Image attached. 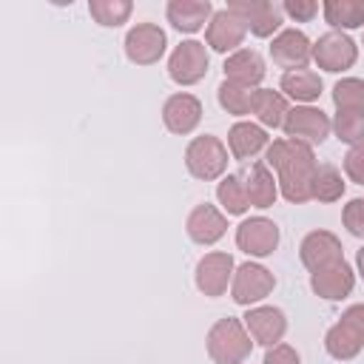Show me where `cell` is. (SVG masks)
<instances>
[{
    "label": "cell",
    "instance_id": "21",
    "mask_svg": "<svg viewBox=\"0 0 364 364\" xmlns=\"http://www.w3.org/2000/svg\"><path fill=\"white\" fill-rule=\"evenodd\" d=\"M165 14L176 31L196 34L199 28H208L213 17V3L210 0H171L165 6Z\"/></svg>",
    "mask_w": 364,
    "mask_h": 364
},
{
    "label": "cell",
    "instance_id": "32",
    "mask_svg": "<svg viewBox=\"0 0 364 364\" xmlns=\"http://www.w3.org/2000/svg\"><path fill=\"white\" fill-rule=\"evenodd\" d=\"M333 105L338 108H361L364 111V80L358 77H341L333 85Z\"/></svg>",
    "mask_w": 364,
    "mask_h": 364
},
{
    "label": "cell",
    "instance_id": "14",
    "mask_svg": "<svg viewBox=\"0 0 364 364\" xmlns=\"http://www.w3.org/2000/svg\"><path fill=\"white\" fill-rule=\"evenodd\" d=\"M270 60L284 71L307 68L313 60V43L301 28H282L270 40Z\"/></svg>",
    "mask_w": 364,
    "mask_h": 364
},
{
    "label": "cell",
    "instance_id": "11",
    "mask_svg": "<svg viewBox=\"0 0 364 364\" xmlns=\"http://www.w3.org/2000/svg\"><path fill=\"white\" fill-rule=\"evenodd\" d=\"M168 37L156 23H136L125 34V57L134 65H154L162 60Z\"/></svg>",
    "mask_w": 364,
    "mask_h": 364
},
{
    "label": "cell",
    "instance_id": "34",
    "mask_svg": "<svg viewBox=\"0 0 364 364\" xmlns=\"http://www.w3.org/2000/svg\"><path fill=\"white\" fill-rule=\"evenodd\" d=\"M282 11L290 20H296V23H310L318 14V3L316 0H284L282 3Z\"/></svg>",
    "mask_w": 364,
    "mask_h": 364
},
{
    "label": "cell",
    "instance_id": "18",
    "mask_svg": "<svg viewBox=\"0 0 364 364\" xmlns=\"http://www.w3.org/2000/svg\"><path fill=\"white\" fill-rule=\"evenodd\" d=\"M228 230V216L216 208V205H208V202H199L188 219H185V233L191 242L202 245V247H210L216 245Z\"/></svg>",
    "mask_w": 364,
    "mask_h": 364
},
{
    "label": "cell",
    "instance_id": "17",
    "mask_svg": "<svg viewBox=\"0 0 364 364\" xmlns=\"http://www.w3.org/2000/svg\"><path fill=\"white\" fill-rule=\"evenodd\" d=\"M162 122L176 136L193 134L199 128V122H202V102H199V97H193L188 91L171 94L165 100V105H162Z\"/></svg>",
    "mask_w": 364,
    "mask_h": 364
},
{
    "label": "cell",
    "instance_id": "6",
    "mask_svg": "<svg viewBox=\"0 0 364 364\" xmlns=\"http://www.w3.org/2000/svg\"><path fill=\"white\" fill-rule=\"evenodd\" d=\"M276 287V276L259 264V262H245L236 267L233 282H230V299L242 307H256L259 301H264Z\"/></svg>",
    "mask_w": 364,
    "mask_h": 364
},
{
    "label": "cell",
    "instance_id": "4",
    "mask_svg": "<svg viewBox=\"0 0 364 364\" xmlns=\"http://www.w3.org/2000/svg\"><path fill=\"white\" fill-rule=\"evenodd\" d=\"M185 168L193 179L202 182L222 179L228 171V145L213 134L193 136L185 148Z\"/></svg>",
    "mask_w": 364,
    "mask_h": 364
},
{
    "label": "cell",
    "instance_id": "27",
    "mask_svg": "<svg viewBox=\"0 0 364 364\" xmlns=\"http://www.w3.org/2000/svg\"><path fill=\"white\" fill-rule=\"evenodd\" d=\"M216 199H219V205H222V210H225L228 216H242V213L250 208L247 193H245V182H242L239 173H228V176L219 179V185H216Z\"/></svg>",
    "mask_w": 364,
    "mask_h": 364
},
{
    "label": "cell",
    "instance_id": "10",
    "mask_svg": "<svg viewBox=\"0 0 364 364\" xmlns=\"http://www.w3.org/2000/svg\"><path fill=\"white\" fill-rule=\"evenodd\" d=\"M228 9L247 26L253 37H276L282 31V3L273 0H230Z\"/></svg>",
    "mask_w": 364,
    "mask_h": 364
},
{
    "label": "cell",
    "instance_id": "1",
    "mask_svg": "<svg viewBox=\"0 0 364 364\" xmlns=\"http://www.w3.org/2000/svg\"><path fill=\"white\" fill-rule=\"evenodd\" d=\"M264 165L276 171L279 193L290 205H304L313 199V176L318 171L313 145L299 139H273L264 154Z\"/></svg>",
    "mask_w": 364,
    "mask_h": 364
},
{
    "label": "cell",
    "instance_id": "13",
    "mask_svg": "<svg viewBox=\"0 0 364 364\" xmlns=\"http://www.w3.org/2000/svg\"><path fill=\"white\" fill-rule=\"evenodd\" d=\"M250 338L262 347H276L282 344L284 333H287V316L282 307H273V304H256V307H247V313L242 316Z\"/></svg>",
    "mask_w": 364,
    "mask_h": 364
},
{
    "label": "cell",
    "instance_id": "3",
    "mask_svg": "<svg viewBox=\"0 0 364 364\" xmlns=\"http://www.w3.org/2000/svg\"><path fill=\"white\" fill-rule=\"evenodd\" d=\"M324 350L336 361H350L364 350V304H350L324 333Z\"/></svg>",
    "mask_w": 364,
    "mask_h": 364
},
{
    "label": "cell",
    "instance_id": "12",
    "mask_svg": "<svg viewBox=\"0 0 364 364\" xmlns=\"http://www.w3.org/2000/svg\"><path fill=\"white\" fill-rule=\"evenodd\" d=\"M236 247L253 259H264L279 247V225L267 216H250L236 228Z\"/></svg>",
    "mask_w": 364,
    "mask_h": 364
},
{
    "label": "cell",
    "instance_id": "16",
    "mask_svg": "<svg viewBox=\"0 0 364 364\" xmlns=\"http://www.w3.org/2000/svg\"><path fill=\"white\" fill-rule=\"evenodd\" d=\"M299 259L310 273L324 270V267H330V264L344 259L341 239L336 233H330V230H310L299 245Z\"/></svg>",
    "mask_w": 364,
    "mask_h": 364
},
{
    "label": "cell",
    "instance_id": "30",
    "mask_svg": "<svg viewBox=\"0 0 364 364\" xmlns=\"http://www.w3.org/2000/svg\"><path fill=\"white\" fill-rule=\"evenodd\" d=\"M347 182L341 179V171L336 165H318L313 176V199L318 202H338L344 196Z\"/></svg>",
    "mask_w": 364,
    "mask_h": 364
},
{
    "label": "cell",
    "instance_id": "23",
    "mask_svg": "<svg viewBox=\"0 0 364 364\" xmlns=\"http://www.w3.org/2000/svg\"><path fill=\"white\" fill-rule=\"evenodd\" d=\"M242 182H245V193H247V202L250 208H273L276 196H279V182L273 176V171L264 165V162H253L250 168H245V173H239Z\"/></svg>",
    "mask_w": 364,
    "mask_h": 364
},
{
    "label": "cell",
    "instance_id": "9",
    "mask_svg": "<svg viewBox=\"0 0 364 364\" xmlns=\"http://www.w3.org/2000/svg\"><path fill=\"white\" fill-rule=\"evenodd\" d=\"M233 273H236L233 256L225 253V250H210V253H205V256L196 262L193 282H196V290H199L202 296L219 299V296H225L228 284L233 282Z\"/></svg>",
    "mask_w": 364,
    "mask_h": 364
},
{
    "label": "cell",
    "instance_id": "20",
    "mask_svg": "<svg viewBox=\"0 0 364 364\" xmlns=\"http://www.w3.org/2000/svg\"><path fill=\"white\" fill-rule=\"evenodd\" d=\"M222 71H225V80L228 82H236L242 88H259V82L267 74V65H264V60H262L259 51L239 48V51H233V54L225 57Z\"/></svg>",
    "mask_w": 364,
    "mask_h": 364
},
{
    "label": "cell",
    "instance_id": "24",
    "mask_svg": "<svg viewBox=\"0 0 364 364\" xmlns=\"http://www.w3.org/2000/svg\"><path fill=\"white\" fill-rule=\"evenodd\" d=\"M279 91L284 97H290L296 105H310L321 97L324 82L313 68H296V71H284L279 80Z\"/></svg>",
    "mask_w": 364,
    "mask_h": 364
},
{
    "label": "cell",
    "instance_id": "7",
    "mask_svg": "<svg viewBox=\"0 0 364 364\" xmlns=\"http://www.w3.org/2000/svg\"><path fill=\"white\" fill-rule=\"evenodd\" d=\"M282 131H284L287 139H299V142H307V145H321L333 131V119L316 105H293L284 117Z\"/></svg>",
    "mask_w": 364,
    "mask_h": 364
},
{
    "label": "cell",
    "instance_id": "33",
    "mask_svg": "<svg viewBox=\"0 0 364 364\" xmlns=\"http://www.w3.org/2000/svg\"><path fill=\"white\" fill-rule=\"evenodd\" d=\"M341 222L350 236L364 239V196H355L341 208Z\"/></svg>",
    "mask_w": 364,
    "mask_h": 364
},
{
    "label": "cell",
    "instance_id": "2",
    "mask_svg": "<svg viewBox=\"0 0 364 364\" xmlns=\"http://www.w3.org/2000/svg\"><path fill=\"white\" fill-rule=\"evenodd\" d=\"M253 338L242 318H216L205 336V350L213 364H245L253 353Z\"/></svg>",
    "mask_w": 364,
    "mask_h": 364
},
{
    "label": "cell",
    "instance_id": "28",
    "mask_svg": "<svg viewBox=\"0 0 364 364\" xmlns=\"http://www.w3.org/2000/svg\"><path fill=\"white\" fill-rule=\"evenodd\" d=\"M333 134L353 145H364V111L361 108H338L333 117Z\"/></svg>",
    "mask_w": 364,
    "mask_h": 364
},
{
    "label": "cell",
    "instance_id": "22",
    "mask_svg": "<svg viewBox=\"0 0 364 364\" xmlns=\"http://www.w3.org/2000/svg\"><path fill=\"white\" fill-rule=\"evenodd\" d=\"M270 145V136L267 131L259 125V122H233L230 131H228V151L233 159L245 162V159H253L259 151H264Z\"/></svg>",
    "mask_w": 364,
    "mask_h": 364
},
{
    "label": "cell",
    "instance_id": "37",
    "mask_svg": "<svg viewBox=\"0 0 364 364\" xmlns=\"http://www.w3.org/2000/svg\"><path fill=\"white\" fill-rule=\"evenodd\" d=\"M355 267H358V276L364 279V245L355 250Z\"/></svg>",
    "mask_w": 364,
    "mask_h": 364
},
{
    "label": "cell",
    "instance_id": "26",
    "mask_svg": "<svg viewBox=\"0 0 364 364\" xmlns=\"http://www.w3.org/2000/svg\"><path fill=\"white\" fill-rule=\"evenodd\" d=\"M321 14L333 26V31L361 28L364 26V0H324Z\"/></svg>",
    "mask_w": 364,
    "mask_h": 364
},
{
    "label": "cell",
    "instance_id": "19",
    "mask_svg": "<svg viewBox=\"0 0 364 364\" xmlns=\"http://www.w3.org/2000/svg\"><path fill=\"white\" fill-rule=\"evenodd\" d=\"M355 287V270L350 267L347 259L324 267V270H316L310 273V290L318 296V299H327V301H341L353 293Z\"/></svg>",
    "mask_w": 364,
    "mask_h": 364
},
{
    "label": "cell",
    "instance_id": "31",
    "mask_svg": "<svg viewBox=\"0 0 364 364\" xmlns=\"http://www.w3.org/2000/svg\"><path fill=\"white\" fill-rule=\"evenodd\" d=\"M253 91H256V88H242V85H236V82L222 80V85H219V91H216V100H219V105H222L230 117H245V114H250V108H253Z\"/></svg>",
    "mask_w": 364,
    "mask_h": 364
},
{
    "label": "cell",
    "instance_id": "35",
    "mask_svg": "<svg viewBox=\"0 0 364 364\" xmlns=\"http://www.w3.org/2000/svg\"><path fill=\"white\" fill-rule=\"evenodd\" d=\"M344 173L350 182L364 185V145H353L344 154Z\"/></svg>",
    "mask_w": 364,
    "mask_h": 364
},
{
    "label": "cell",
    "instance_id": "5",
    "mask_svg": "<svg viewBox=\"0 0 364 364\" xmlns=\"http://www.w3.org/2000/svg\"><path fill=\"white\" fill-rule=\"evenodd\" d=\"M208 65H210V57H208L205 43H199V40H182L171 51V57H168V77L176 85L188 88V85H196V82L205 80Z\"/></svg>",
    "mask_w": 364,
    "mask_h": 364
},
{
    "label": "cell",
    "instance_id": "36",
    "mask_svg": "<svg viewBox=\"0 0 364 364\" xmlns=\"http://www.w3.org/2000/svg\"><path fill=\"white\" fill-rule=\"evenodd\" d=\"M262 364H301V355H299L296 347H290V344L282 341V344H276V347H267Z\"/></svg>",
    "mask_w": 364,
    "mask_h": 364
},
{
    "label": "cell",
    "instance_id": "15",
    "mask_svg": "<svg viewBox=\"0 0 364 364\" xmlns=\"http://www.w3.org/2000/svg\"><path fill=\"white\" fill-rule=\"evenodd\" d=\"M245 37H247V26L228 6L219 9V11H213V17H210V23L205 28L208 48H213V51H219L225 57L233 54V51H239L242 43H245Z\"/></svg>",
    "mask_w": 364,
    "mask_h": 364
},
{
    "label": "cell",
    "instance_id": "8",
    "mask_svg": "<svg viewBox=\"0 0 364 364\" xmlns=\"http://www.w3.org/2000/svg\"><path fill=\"white\" fill-rule=\"evenodd\" d=\"M358 60V46L347 31H327L313 43V63L330 74L353 68Z\"/></svg>",
    "mask_w": 364,
    "mask_h": 364
},
{
    "label": "cell",
    "instance_id": "25",
    "mask_svg": "<svg viewBox=\"0 0 364 364\" xmlns=\"http://www.w3.org/2000/svg\"><path fill=\"white\" fill-rule=\"evenodd\" d=\"M287 111H290V105H287V97L282 91H273V88H256L253 91L250 114L259 119L262 128H282Z\"/></svg>",
    "mask_w": 364,
    "mask_h": 364
},
{
    "label": "cell",
    "instance_id": "29",
    "mask_svg": "<svg viewBox=\"0 0 364 364\" xmlns=\"http://www.w3.org/2000/svg\"><path fill=\"white\" fill-rule=\"evenodd\" d=\"M131 11H134L131 0H88V14L105 28H117L128 23Z\"/></svg>",
    "mask_w": 364,
    "mask_h": 364
}]
</instances>
